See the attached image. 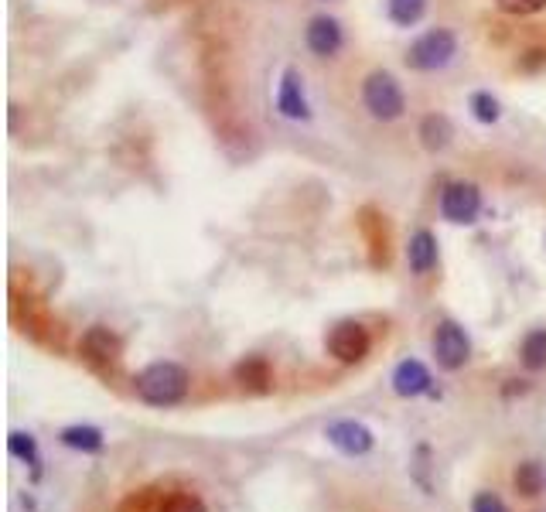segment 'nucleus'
I'll list each match as a JSON object with an SVG mask.
<instances>
[{"label":"nucleus","mask_w":546,"mask_h":512,"mask_svg":"<svg viewBox=\"0 0 546 512\" xmlns=\"http://www.w3.org/2000/svg\"><path fill=\"white\" fill-rule=\"evenodd\" d=\"M134 390L147 407H178L188 396V369L178 362H151L134 376Z\"/></svg>","instance_id":"f257e3e1"},{"label":"nucleus","mask_w":546,"mask_h":512,"mask_svg":"<svg viewBox=\"0 0 546 512\" xmlns=\"http://www.w3.org/2000/svg\"><path fill=\"white\" fill-rule=\"evenodd\" d=\"M362 106L369 110L372 120L396 123L403 113H407V96H403V86L396 82L393 72L376 69V72H369L366 82H362Z\"/></svg>","instance_id":"f03ea898"},{"label":"nucleus","mask_w":546,"mask_h":512,"mask_svg":"<svg viewBox=\"0 0 546 512\" xmlns=\"http://www.w3.org/2000/svg\"><path fill=\"white\" fill-rule=\"evenodd\" d=\"M458 55V38L448 28H430L407 48V65L413 72H437L448 69Z\"/></svg>","instance_id":"7ed1b4c3"},{"label":"nucleus","mask_w":546,"mask_h":512,"mask_svg":"<svg viewBox=\"0 0 546 512\" xmlns=\"http://www.w3.org/2000/svg\"><path fill=\"white\" fill-rule=\"evenodd\" d=\"M325 349L335 362H342V366H355V362H362L369 355L372 335H369V328L362 325V321L345 318V321H338L332 332H328Z\"/></svg>","instance_id":"20e7f679"},{"label":"nucleus","mask_w":546,"mask_h":512,"mask_svg":"<svg viewBox=\"0 0 546 512\" xmlns=\"http://www.w3.org/2000/svg\"><path fill=\"white\" fill-rule=\"evenodd\" d=\"M430 345H434L437 366L448 369V373H458V369L468 366V359H471V338H468V332L454 318L437 321L434 342H430Z\"/></svg>","instance_id":"39448f33"},{"label":"nucleus","mask_w":546,"mask_h":512,"mask_svg":"<svg viewBox=\"0 0 546 512\" xmlns=\"http://www.w3.org/2000/svg\"><path fill=\"white\" fill-rule=\"evenodd\" d=\"M441 216L454 226H471L482 216V192L471 181H451L441 192Z\"/></svg>","instance_id":"423d86ee"},{"label":"nucleus","mask_w":546,"mask_h":512,"mask_svg":"<svg viewBox=\"0 0 546 512\" xmlns=\"http://www.w3.org/2000/svg\"><path fill=\"white\" fill-rule=\"evenodd\" d=\"M325 437L338 454H345V458H366V454L376 448V434H372L362 420H349V417L332 420V424L325 427Z\"/></svg>","instance_id":"0eeeda50"},{"label":"nucleus","mask_w":546,"mask_h":512,"mask_svg":"<svg viewBox=\"0 0 546 512\" xmlns=\"http://www.w3.org/2000/svg\"><path fill=\"white\" fill-rule=\"evenodd\" d=\"M82 355H86V362H93L96 369H113L120 366L123 359V342L120 335H113L110 328L103 325H93L86 335H82Z\"/></svg>","instance_id":"6e6552de"},{"label":"nucleus","mask_w":546,"mask_h":512,"mask_svg":"<svg viewBox=\"0 0 546 512\" xmlns=\"http://www.w3.org/2000/svg\"><path fill=\"white\" fill-rule=\"evenodd\" d=\"M304 41L318 59H332V55L342 52L345 45V31L342 21L332 18V14H318V18L308 21V31H304Z\"/></svg>","instance_id":"1a4fd4ad"},{"label":"nucleus","mask_w":546,"mask_h":512,"mask_svg":"<svg viewBox=\"0 0 546 512\" xmlns=\"http://www.w3.org/2000/svg\"><path fill=\"white\" fill-rule=\"evenodd\" d=\"M277 113L287 120H311V103L304 96V79L297 69H284L280 76V89H277Z\"/></svg>","instance_id":"9d476101"},{"label":"nucleus","mask_w":546,"mask_h":512,"mask_svg":"<svg viewBox=\"0 0 546 512\" xmlns=\"http://www.w3.org/2000/svg\"><path fill=\"white\" fill-rule=\"evenodd\" d=\"M390 383H393V393L396 396H403V400H413V396L430 393L434 379H430V369L420 359H403V362H396Z\"/></svg>","instance_id":"9b49d317"},{"label":"nucleus","mask_w":546,"mask_h":512,"mask_svg":"<svg viewBox=\"0 0 546 512\" xmlns=\"http://www.w3.org/2000/svg\"><path fill=\"white\" fill-rule=\"evenodd\" d=\"M407 267L410 274L427 277L437 267V236L430 229H417L407 243Z\"/></svg>","instance_id":"f8f14e48"},{"label":"nucleus","mask_w":546,"mask_h":512,"mask_svg":"<svg viewBox=\"0 0 546 512\" xmlns=\"http://www.w3.org/2000/svg\"><path fill=\"white\" fill-rule=\"evenodd\" d=\"M233 379L243 390L250 393H267L270 383H273V373H270V362L263 355H246L243 362H236L233 369Z\"/></svg>","instance_id":"ddd939ff"},{"label":"nucleus","mask_w":546,"mask_h":512,"mask_svg":"<svg viewBox=\"0 0 546 512\" xmlns=\"http://www.w3.org/2000/svg\"><path fill=\"white\" fill-rule=\"evenodd\" d=\"M417 137H420V144H424V151L441 154V151H448V147H451L454 127H451V120L444 117V113H427V117L420 120Z\"/></svg>","instance_id":"4468645a"},{"label":"nucleus","mask_w":546,"mask_h":512,"mask_svg":"<svg viewBox=\"0 0 546 512\" xmlns=\"http://www.w3.org/2000/svg\"><path fill=\"white\" fill-rule=\"evenodd\" d=\"M59 441L65 444V448H72L79 454H99V451H103V444H106V437L93 424H72V427H62Z\"/></svg>","instance_id":"2eb2a0df"},{"label":"nucleus","mask_w":546,"mask_h":512,"mask_svg":"<svg viewBox=\"0 0 546 512\" xmlns=\"http://www.w3.org/2000/svg\"><path fill=\"white\" fill-rule=\"evenodd\" d=\"M519 362L529 369V373H540L546 369V328H533L523 345H519Z\"/></svg>","instance_id":"dca6fc26"},{"label":"nucleus","mask_w":546,"mask_h":512,"mask_svg":"<svg viewBox=\"0 0 546 512\" xmlns=\"http://www.w3.org/2000/svg\"><path fill=\"white\" fill-rule=\"evenodd\" d=\"M427 14V0H386V18H390L396 28H413L420 24Z\"/></svg>","instance_id":"f3484780"},{"label":"nucleus","mask_w":546,"mask_h":512,"mask_svg":"<svg viewBox=\"0 0 546 512\" xmlns=\"http://www.w3.org/2000/svg\"><path fill=\"white\" fill-rule=\"evenodd\" d=\"M512 482H516V492L526 495V499H533V495H540L546 489V472L536 461H523V465L516 468V475H512Z\"/></svg>","instance_id":"a211bd4d"},{"label":"nucleus","mask_w":546,"mask_h":512,"mask_svg":"<svg viewBox=\"0 0 546 512\" xmlns=\"http://www.w3.org/2000/svg\"><path fill=\"white\" fill-rule=\"evenodd\" d=\"M7 451H11L18 461H24V465H31V468L41 465L38 437L28 434V431H11V437H7Z\"/></svg>","instance_id":"6ab92c4d"},{"label":"nucleus","mask_w":546,"mask_h":512,"mask_svg":"<svg viewBox=\"0 0 546 512\" xmlns=\"http://www.w3.org/2000/svg\"><path fill=\"white\" fill-rule=\"evenodd\" d=\"M468 110H471V117H475L478 123H495V120L502 117V103H499V99H495L492 93H485V89L471 93Z\"/></svg>","instance_id":"aec40b11"},{"label":"nucleus","mask_w":546,"mask_h":512,"mask_svg":"<svg viewBox=\"0 0 546 512\" xmlns=\"http://www.w3.org/2000/svg\"><path fill=\"white\" fill-rule=\"evenodd\" d=\"M157 512H209V506L195 492H171L157 502Z\"/></svg>","instance_id":"412c9836"},{"label":"nucleus","mask_w":546,"mask_h":512,"mask_svg":"<svg viewBox=\"0 0 546 512\" xmlns=\"http://www.w3.org/2000/svg\"><path fill=\"white\" fill-rule=\"evenodd\" d=\"M495 7H499L502 14H509V18H529V14L543 11L546 0H495Z\"/></svg>","instance_id":"4be33fe9"},{"label":"nucleus","mask_w":546,"mask_h":512,"mask_svg":"<svg viewBox=\"0 0 546 512\" xmlns=\"http://www.w3.org/2000/svg\"><path fill=\"white\" fill-rule=\"evenodd\" d=\"M471 512H509V506L502 502V495L495 492H478L471 499Z\"/></svg>","instance_id":"5701e85b"}]
</instances>
